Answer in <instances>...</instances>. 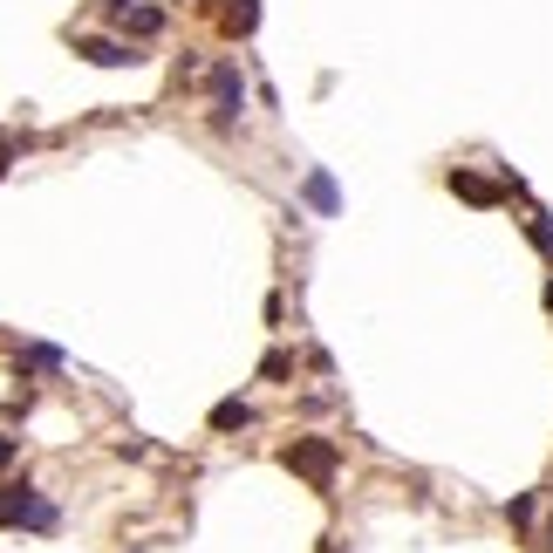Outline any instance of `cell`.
Instances as JSON below:
<instances>
[{"instance_id": "2e32d148", "label": "cell", "mask_w": 553, "mask_h": 553, "mask_svg": "<svg viewBox=\"0 0 553 553\" xmlns=\"http://www.w3.org/2000/svg\"><path fill=\"white\" fill-rule=\"evenodd\" d=\"M547 553H553V547H547Z\"/></svg>"}, {"instance_id": "7c38bea8", "label": "cell", "mask_w": 553, "mask_h": 553, "mask_svg": "<svg viewBox=\"0 0 553 553\" xmlns=\"http://www.w3.org/2000/svg\"><path fill=\"white\" fill-rule=\"evenodd\" d=\"M533 246H540V253H553V219H533Z\"/></svg>"}, {"instance_id": "3957f363", "label": "cell", "mask_w": 553, "mask_h": 553, "mask_svg": "<svg viewBox=\"0 0 553 553\" xmlns=\"http://www.w3.org/2000/svg\"><path fill=\"white\" fill-rule=\"evenodd\" d=\"M212 96H219V130H233V110L246 103V82H239V69H212Z\"/></svg>"}, {"instance_id": "52a82bcc", "label": "cell", "mask_w": 553, "mask_h": 553, "mask_svg": "<svg viewBox=\"0 0 553 553\" xmlns=\"http://www.w3.org/2000/svg\"><path fill=\"white\" fill-rule=\"evenodd\" d=\"M219 21H226V35H253V28H260V0H233Z\"/></svg>"}, {"instance_id": "6da1fadb", "label": "cell", "mask_w": 553, "mask_h": 553, "mask_svg": "<svg viewBox=\"0 0 553 553\" xmlns=\"http://www.w3.org/2000/svg\"><path fill=\"white\" fill-rule=\"evenodd\" d=\"M280 458H287V472H301L315 492H328V485H335V444H328V437H294Z\"/></svg>"}, {"instance_id": "5bb4252c", "label": "cell", "mask_w": 553, "mask_h": 553, "mask_svg": "<svg viewBox=\"0 0 553 553\" xmlns=\"http://www.w3.org/2000/svg\"><path fill=\"white\" fill-rule=\"evenodd\" d=\"M0 465H14V437H0Z\"/></svg>"}, {"instance_id": "8992f818", "label": "cell", "mask_w": 553, "mask_h": 553, "mask_svg": "<svg viewBox=\"0 0 553 553\" xmlns=\"http://www.w3.org/2000/svg\"><path fill=\"white\" fill-rule=\"evenodd\" d=\"M246 424H253V403H239V396L212 403V431H246Z\"/></svg>"}, {"instance_id": "9a60e30c", "label": "cell", "mask_w": 553, "mask_h": 553, "mask_svg": "<svg viewBox=\"0 0 553 553\" xmlns=\"http://www.w3.org/2000/svg\"><path fill=\"white\" fill-rule=\"evenodd\" d=\"M547 308H553V280H547Z\"/></svg>"}, {"instance_id": "277c9868", "label": "cell", "mask_w": 553, "mask_h": 553, "mask_svg": "<svg viewBox=\"0 0 553 553\" xmlns=\"http://www.w3.org/2000/svg\"><path fill=\"white\" fill-rule=\"evenodd\" d=\"M76 55H89L96 69H123V62H130V48L110 41V35H76Z\"/></svg>"}, {"instance_id": "9c48e42d", "label": "cell", "mask_w": 553, "mask_h": 553, "mask_svg": "<svg viewBox=\"0 0 553 553\" xmlns=\"http://www.w3.org/2000/svg\"><path fill=\"white\" fill-rule=\"evenodd\" d=\"M123 21H130V35H137V41H151V35L164 28V14H158V7H130Z\"/></svg>"}, {"instance_id": "8fae6325", "label": "cell", "mask_w": 553, "mask_h": 553, "mask_svg": "<svg viewBox=\"0 0 553 553\" xmlns=\"http://www.w3.org/2000/svg\"><path fill=\"white\" fill-rule=\"evenodd\" d=\"M28 362H35V369H62V349H41V342H35V349H28Z\"/></svg>"}, {"instance_id": "4fadbf2b", "label": "cell", "mask_w": 553, "mask_h": 553, "mask_svg": "<svg viewBox=\"0 0 553 553\" xmlns=\"http://www.w3.org/2000/svg\"><path fill=\"white\" fill-rule=\"evenodd\" d=\"M7 164H14V137L0 130V171H7Z\"/></svg>"}, {"instance_id": "5b68a950", "label": "cell", "mask_w": 553, "mask_h": 553, "mask_svg": "<svg viewBox=\"0 0 553 553\" xmlns=\"http://www.w3.org/2000/svg\"><path fill=\"white\" fill-rule=\"evenodd\" d=\"M451 192L472 198V205H499V185H492V178H478V171H451Z\"/></svg>"}, {"instance_id": "7a4b0ae2", "label": "cell", "mask_w": 553, "mask_h": 553, "mask_svg": "<svg viewBox=\"0 0 553 553\" xmlns=\"http://www.w3.org/2000/svg\"><path fill=\"white\" fill-rule=\"evenodd\" d=\"M0 526H35V533H55V506L41 499L35 485H0Z\"/></svg>"}, {"instance_id": "30bf717a", "label": "cell", "mask_w": 553, "mask_h": 553, "mask_svg": "<svg viewBox=\"0 0 553 553\" xmlns=\"http://www.w3.org/2000/svg\"><path fill=\"white\" fill-rule=\"evenodd\" d=\"M506 519H513V526H533V499H526V492H519L513 506H506Z\"/></svg>"}, {"instance_id": "ba28073f", "label": "cell", "mask_w": 553, "mask_h": 553, "mask_svg": "<svg viewBox=\"0 0 553 553\" xmlns=\"http://www.w3.org/2000/svg\"><path fill=\"white\" fill-rule=\"evenodd\" d=\"M308 205H315V212H335V205H342V198H335V178H328V171H308Z\"/></svg>"}]
</instances>
